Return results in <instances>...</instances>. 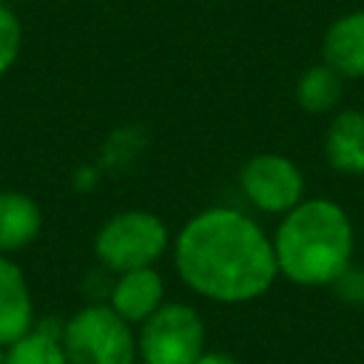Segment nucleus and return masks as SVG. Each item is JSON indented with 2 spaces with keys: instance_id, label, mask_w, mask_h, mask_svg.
<instances>
[{
  "instance_id": "nucleus-1",
  "label": "nucleus",
  "mask_w": 364,
  "mask_h": 364,
  "mask_svg": "<svg viewBox=\"0 0 364 364\" xmlns=\"http://www.w3.org/2000/svg\"><path fill=\"white\" fill-rule=\"evenodd\" d=\"M171 259L182 284L216 304L256 301L279 279L270 233L236 205L196 210L171 239Z\"/></svg>"
},
{
  "instance_id": "nucleus-2",
  "label": "nucleus",
  "mask_w": 364,
  "mask_h": 364,
  "mask_svg": "<svg viewBox=\"0 0 364 364\" xmlns=\"http://www.w3.org/2000/svg\"><path fill=\"white\" fill-rule=\"evenodd\" d=\"M270 242L279 276L296 287H330L355 262L353 216L330 196H304L279 216Z\"/></svg>"
},
{
  "instance_id": "nucleus-3",
  "label": "nucleus",
  "mask_w": 364,
  "mask_h": 364,
  "mask_svg": "<svg viewBox=\"0 0 364 364\" xmlns=\"http://www.w3.org/2000/svg\"><path fill=\"white\" fill-rule=\"evenodd\" d=\"M171 230L165 219L145 208H128L108 216L94 233V259L108 273L156 267L171 253Z\"/></svg>"
},
{
  "instance_id": "nucleus-4",
  "label": "nucleus",
  "mask_w": 364,
  "mask_h": 364,
  "mask_svg": "<svg viewBox=\"0 0 364 364\" xmlns=\"http://www.w3.org/2000/svg\"><path fill=\"white\" fill-rule=\"evenodd\" d=\"M68 364H136V333L108 301L80 307L63 324Z\"/></svg>"
},
{
  "instance_id": "nucleus-5",
  "label": "nucleus",
  "mask_w": 364,
  "mask_h": 364,
  "mask_svg": "<svg viewBox=\"0 0 364 364\" xmlns=\"http://www.w3.org/2000/svg\"><path fill=\"white\" fill-rule=\"evenodd\" d=\"M208 330L196 307L185 301H162L136 333L142 364H193L205 353Z\"/></svg>"
},
{
  "instance_id": "nucleus-6",
  "label": "nucleus",
  "mask_w": 364,
  "mask_h": 364,
  "mask_svg": "<svg viewBox=\"0 0 364 364\" xmlns=\"http://www.w3.org/2000/svg\"><path fill=\"white\" fill-rule=\"evenodd\" d=\"M245 205L264 216H284L307 196V179L299 162L279 151H259L236 176Z\"/></svg>"
},
{
  "instance_id": "nucleus-7",
  "label": "nucleus",
  "mask_w": 364,
  "mask_h": 364,
  "mask_svg": "<svg viewBox=\"0 0 364 364\" xmlns=\"http://www.w3.org/2000/svg\"><path fill=\"white\" fill-rule=\"evenodd\" d=\"M324 162L341 176H364V108L333 111L324 139Z\"/></svg>"
},
{
  "instance_id": "nucleus-8",
  "label": "nucleus",
  "mask_w": 364,
  "mask_h": 364,
  "mask_svg": "<svg viewBox=\"0 0 364 364\" xmlns=\"http://www.w3.org/2000/svg\"><path fill=\"white\" fill-rule=\"evenodd\" d=\"M165 301V279L156 267H136L117 273L108 287V304L128 321L142 324Z\"/></svg>"
},
{
  "instance_id": "nucleus-9",
  "label": "nucleus",
  "mask_w": 364,
  "mask_h": 364,
  "mask_svg": "<svg viewBox=\"0 0 364 364\" xmlns=\"http://www.w3.org/2000/svg\"><path fill=\"white\" fill-rule=\"evenodd\" d=\"M321 63L344 80H364V9L344 11L324 28Z\"/></svg>"
},
{
  "instance_id": "nucleus-10",
  "label": "nucleus",
  "mask_w": 364,
  "mask_h": 364,
  "mask_svg": "<svg viewBox=\"0 0 364 364\" xmlns=\"http://www.w3.org/2000/svg\"><path fill=\"white\" fill-rule=\"evenodd\" d=\"M34 327V299L23 267L0 256V347H9Z\"/></svg>"
},
{
  "instance_id": "nucleus-11",
  "label": "nucleus",
  "mask_w": 364,
  "mask_h": 364,
  "mask_svg": "<svg viewBox=\"0 0 364 364\" xmlns=\"http://www.w3.org/2000/svg\"><path fill=\"white\" fill-rule=\"evenodd\" d=\"M43 208L23 191H0V256H14L43 233Z\"/></svg>"
},
{
  "instance_id": "nucleus-12",
  "label": "nucleus",
  "mask_w": 364,
  "mask_h": 364,
  "mask_svg": "<svg viewBox=\"0 0 364 364\" xmlns=\"http://www.w3.org/2000/svg\"><path fill=\"white\" fill-rule=\"evenodd\" d=\"M344 77L338 71H333L327 63H313L307 65L299 80H296V88H293V97H296V105L310 114V117H324V114H333L338 111L341 105V97H344Z\"/></svg>"
},
{
  "instance_id": "nucleus-13",
  "label": "nucleus",
  "mask_w": 364,
  "mask_h": 364,
  "mask_svg": "<svg viewBox=\"0 0 364 364\" xmlns=\"http://www.w3.org/2000/svg\"><path fill=\"white\" fill-rule=\"evenodd\" d=\"M60 333L63 327L60 330H51L46 324L31 327L26 336H20L6 347L3 364H68Z\"/></svg>"
},
{
  "instance_id": "nucleus-14",
  "label": "nucleus",
  "mask_w": 364,
  "mask_h": 364,
  "mask_svg": "<svg viewBox=\"0 0 364 364\" xmlns=\"http://www.w3.org/2000/svg\"><path fill=\"white\" fill-rule=\"evenodd\" d=\"M23 54V23L9 0H0V77L14 68Z\"/></svg>"
},
{
  "instance_id": "nucleus-15",
  "label": "nucleus",
  "mask_w": 364,
  "mask_h": 364,
  "mask_svg": "<svg viewBox=\"0 0 364 364\" xmlns=\"http://www.w3.org/2000/svg\"><path fill=\"white\" fill-rule=\"evenodd\" d=\"M330 290H333V296L341 304H347V307H364V267L353 262L350 267H344L336 276V282L330 284Z\"/></svg>"
},
{
  "instance_id": "nucleus-16",
  "label": "nucleus",
  "mask_w": 364,
  "mask_h": 364,
  "mask_svg": "<svg viewBox=\"0 0 364 364\" xmlns=\"http://www.w3.org/2000/svg\"><path fill=\"white\" fill-rule=\"evenodd\" d=\"M193 364H239L233 355H228V353H219V350H205Z\"/></svg>"
},
{
  "instance_id": "nucleus-17",
  "label": "nucleus",
  "mask_w": 364,
  "mask_h": 364,
  "mask_svg": "<svg viewBox=\"0 0 364 364\" xmlns=\"http://www.w3.org/2000/svg\"><path fill=\"white\" fill-rule=\"evenodd\" d=\"M3 358H6V347H0V364H3Z\"/></svg>"
},
{
  "instance_id": "nucleus-18",
  "label": "nucleus",
  "mask_w": 364,
  "mask_h": 364,
  "mask_svg": "<svg viewBox=\"0 0 364 364\" xmlns=\"http://www.w3.org/2000/svg\"><path fill=\"white\" fill-rule=\"evenodd\" d=\"M9 3L14 6V3H34V0H9Z\"/></svg>"
}]
</instances>
